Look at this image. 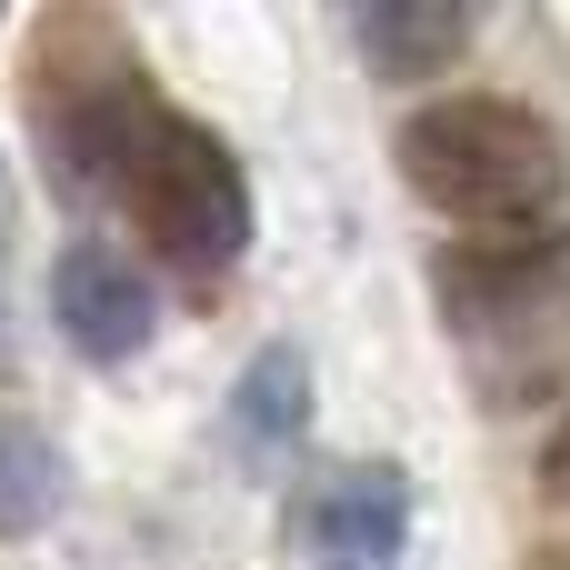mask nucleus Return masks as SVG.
Returning <instances> with one entry per match:
<instances>
[{"mask_svg":"<svg viewBox=\"0 0 570 570\" xmlns=\"http://www.w3.org/2000/svg\"><path fill=\"white\" fill-rule=\"evenodd\" d=\"M401 180L421 210L461 220V230H541L570 190V150L561 130L531 110V100H501V90H441L401 120Z\"/></svg>","mask_w":570,"mask_h":570,"instance_id":"1","label":"nucleus"},{"mask_svg":"<svg viewBox=\"0 0 570 570\" xmlns=\"http://www.w3.org/2000/svg\"><path fill=\"white\" fill-rule=\"evenodd\" d=\"M110 200L130 210V230H140L180 281H220V271L250 250V180H240V160H230L220 130H200V120H180V110H150V120H140V140H130Z\"/></svg>","mask_w":570,"mask_h":570,"instance_id":"2","label":"nucleus"},{"mask_svg":"<svg viewBox=\"0 0 570 570\" xmlns=\"http://www.w3.org/2000/svg\"><path fill=\"white\" fill-rule=\"evenodd\" d=\"M50 331L90 371H120L160 341V291H150L140 261H120V240H70L50 261Z\"/></svg>","mask_w":570,"mask_h":570,"instance_id":"3","label":"nucleus"},{"mask_svg":"<svg viewBox=\"0 0 570 570\" xmlns=\"http://www.w3.org/2000/svg\"><path fill=\"white\" fill-rule=\"evenodd\" d=\"M311 570H401L411 551V471L401 461H351L311 491Z\"/></svg>","mask_w":570,"mask_h":570,"instance_id":"4","label":"nucleus"},{"mask_svg":"<svg viewBox=\"0 0 570 570\" xmlns=\"http://www.w3.org/2000/svg\"><path fill=\"white\" fill-rule=\"evenodd\" d=\"M561 281H570V230H491V240H461L431 271V291H441V311L461 331H491L511 311H541Z\"/></svg>","mask_w":570,"mask_h":570,"instance_id":"5","label":"nucleus"},{"mask_svg":"<svg viewBox=\"0 0 570 570\" xmlns=\"http://www.w3.org/2000/svg\"><path fill=\"white\" fill-rule=\"evenodd\" d=\"M311 441V351L301 341H261L230 381V451L250 471H281Z\"/></svg>","mask_w":570,"mask_h":570,"instance_id":"6","label":"nucleus"},{"mask_svg":"<svg viewBox=\"0 0 570 570\" xmlns=\"http://www.w3.org/2000/svg\"><path fill=\"white\" fill-rule=\"evenodd\" d=\"M471 40H481V10L461 0H361L351 10V50L371 60V80H441Z\"/></svg>","mask_w":570,"mask_h":570,"instance_id":"7","label":"nucleus"},{"mask_svg":"<svg viewBox=\"0 0 570 570\" xmlns=\"http://www.w3.org/2000/svg\"><path fill=\"white\" fill-rule=\"evenodd\" d=\"M60 511H70V451L40 421L0 411V541H40Z\"/></svg>","mask_w":570,"mask_h":570,"instance_id":"8","label":"nucleus"},{"mask_svg":"<svg viewBox=\"0 0 570 570\" xmlns=\"http://www.w3.org/2000/svg\"><path fill=\"white\" fill-rule=\"evenodd\" d=\"M541 491H551V501H570V421L551 431V451H541Z\"/></svg>","mask_w":570,"mask_h":570,"instance_id":"9","label":"nucleus"},{"mask_svg":"<svg viewBox=\"0 0 570 570\" xmlns=\"http://www.w3.org/2000/svg\"><path fill=\"white\" fill-rule=\"evenodd\" d=\"M10 220H20V190H10V160H0V250H10Z\"/></svg>","mask_w":570,"mask_h":570,"instance_id":"10","label":"nucleus"}]
</instances>
